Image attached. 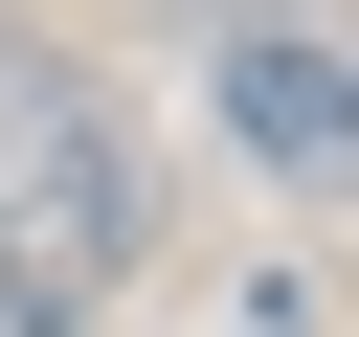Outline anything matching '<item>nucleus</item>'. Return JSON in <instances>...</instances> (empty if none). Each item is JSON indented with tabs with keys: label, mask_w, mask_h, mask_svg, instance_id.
<instances>
[{
	"label": "nucleus",
	"mask_w": 359,
	"mask_h": 337,
	"mask_svg": "<svg viewBox=\"0 0 359 337\" xmlns=\"http://www.w3.org/2000/svg\"><path fill=\"white\" fill-rule=\"evenodd\" d=\"M202 22H247V0H202Z\"/></svg>",
	"instance_id": "obj_3"
},
{
	"label": "nucleus",
	"mask_w": 359,
	"mask_h": 337,
	"mask_svg": "<svg viewBox=\"0 0 359 337\" xmlns=\"http://www.w3.org/2000/svg\"><path fill=\"white\" fill-rule=\"evenodd\" d=\"M202 112H224L292 202H359V22H337V0H247V22H202Z\"/></svg>",
	"instance_id": "obj_2"
},
{
	"label": "nucleus",
	"mask_w": 359,
	"mask_h": 337,
	"mask_svg": "<svg viewBox=\"0 0 359 337\" xmlns=\"http://www.w3.org/2000/svg\"><path fill=\"white\" fill-rule=\"evenodd\" d=\"M135 270H157V157H135L112 67L0 0V315L90 337V315H135Z\"/></svg>",
	"instance_id": "obj_1"
},
{
	"label": "nucleus",
	"mask_w": 359,
	"mask_h": 337,
	"mask_svg": "<svg viewBox=\"0 0 359 337\" xmlns=\"http://www.w3.org/2000/svg\"><path fill=\"white\" fill-rule=\"evenodd\" d=\"M0 337H22V315H0Z\"/></svg>",
	"instance_id": "obj_4"
}]
</instances>
